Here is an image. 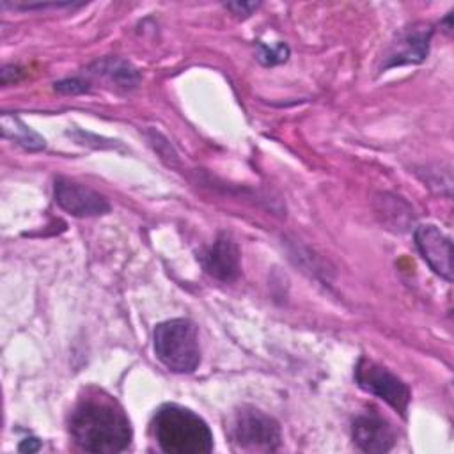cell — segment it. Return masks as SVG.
I'll return each instance as SVG.
<instances>
[{
    "mask_svg": "<svg viewBox=\"0 0 454 454\" xmlns=\"http://www.w3.org/2000/svg\"><path fill=\"white\" fill-rule=\"evenodd\" d=\"M287 55H289V48H287L286 44H282V43L273 44V46L259 44L257 59H259L264 66H275V64H280V62L287 60Z\"/></svg>",
    "mask_w": 454,
    "mask_h": 454,
    "instance_id": "13",
    "label": "cell"
},
{
    "mask_svg": "<svg viewBox=\"0 0 454 454\" xmlns=\"http://www.w3.org/2000/svg\"><path fill=\"white\" fill-rule=\"evenodd\" d=\"M156 358L172 372L188 374L200 364V346L197 326L184 317L167 319L153 332Z\"/></svg>",
    "mask_w": 454,
    "mask_h": 454,
    "instance_id": "3",
    "label": "cell"
},
{
    "mask_svg": "<svg viewBox=\"0 0 454 454\" xmlns=\"http://www.w3.org/2000/svg\"><path fill=\"white\" fill-rule=\"evenodd\" d=\"M415 245L427 266L445 278L452 280V241L436 225L426 223L415 229Z\"/></svg>",
    "mask_w": 454,
    "mask_h": 454,
    "instance_id": "7",
    "label": "cell"
},
{
    "mask_svg": "<svg viewBox=\"0 0 454 454\" xmlns=\"http://www.w3.org/2000/svg\"><path fill=\"white\" fill-rule=\"evenodd\" d=\"M225 7L238 16H250L252 11L259 7V2H229L225 4Z\"/></svg>",
    "mask_w": 454,
    "mask_h": 454,
    "instance_id": "15",
    "label": "cell"
},
{
    "mask_svg": "<svg viewBox=\"0 0 454 454\" xmlns=\"http://www.w3.org/2000/svg\"><path fill=\"white\" fill-rule=\"evenodd\" d=\"M433 28L429 25L419 23L406 28L397 41L392 44L388 53L385 55L383 69L403 66V64H419L427 57L429 41Z\"/></svg>",
    "mask_w": 454,
    "mask_h": 454,
    "instance_id": "10",
    "label": "cell"
},
{
    "mask_svg": "<svg viewBox=\"0 0 454 454\" xmlns=\"http://www.w3.org/2000/svg\"><path fill=\"white\" fill-rule=\"evenodd\" d=\"M351 434L356 447L371 454L388 452L395 443V431L392 424L376 411L358 415L353 420Z\"/></svg>",
    "mask_w": 454,
    "mask_h": 454,
    "instance_id": "8",
    "label": "cell"
},
{
    "mask_svg": "<svg viewBox=\"0 0 454 454\" xmlns=\"http://www.w3.org/2000/svg\"><path fill=\"white\" fill-rule=\"evenodd\" d=\"M69 434L87 452L114 454L129 447L133 431L124 408L99 388H87L69 415Z\"/></svg>",
    "mask_w": 454,
    "mask_h": 454,
    "instance_id": "1",
    "label": "cell"
},
{
    "mask_svg": "<svg viewBox=\"0 0 454 454\" xmlns=\"http://www.w3.org/2000/svg\"><path fill=\"white\" fill-rule=\"evenodd\" d=\"M87 89H89L87 83L78 78H69V80H62V82L55 83V90H59L62 94H80V92H85Z\"/></svg>",
    "mask_w": 454,
    "mask_h": 454,
    "instance_id": "14",
    "label": "cell"
},
{
    "mask_svg": "<svg viewBox=\"0 0 454 454\" xmlns=\"http://www.w3.org/2000/svg\"><path fill=\"white\" fill-rule=\"evenodd\" d=\"M227 431L236 449L250 452H273L282 440L278 422L252 406H243L234 411Z\"/></svg>",
    "mask_w": 454,
    "mask_h": 454,
    "instance_id": "4",
    "label": "cell"
},
{
    "mask_svg": "<svg viewBox=\"0 0 454 454\" xmlns=\"http://www.w3.org/2000/svg\"><path fill=\"white\" fill-rule=\"evenodd\" d=\"M160 449L167 454H206L213 450V433L206 420L179 404H163L151 424Z\"/></svg>",
    "mask_w": 454,
    "mask_h": 454,
    "instance_id": "2",
    "label": "cell"
},
{
    "mask_svg": "<svg viewBox=\"0 0 454 454\" xmlns=\"http://www.w3.org/2000/svg\"><path fill=\"white\" fill-rule=\"evenodd\" d=\"M53 199L60 209L66 213L85 218L106 215L112 206L105 195L99 192L71 181L67 177H57L53 183Z\"/></svg>",
    "mask_w": 454,
    "mask_h": 454,
    "instance_id": "6",
    "label": "cell"
},
{
    "mask_svg": "<svg viewBox=\"0 0 454 454\" xmlns=\"http://www.w3.org/2000/svg\"><path fill=\"white\" fill-rule=\"evenodd\" d=\"M355 381L362 390L383 399L403 417L406 415L411 399L410 387L387 367L369 360L367 356H360L355 367Z\"/></svg>",
    "mask_w": 454,
    "mask_h": 454,
    "instance_id": "5",
    "label": "cell"
},
{
    "mask_svg": "<svg viewBox=\"0 0 454 454\" xmlns=\"http://www.w3.org/2000/svg\"><path fill=\"white\" fill-rule=\"evenodd\" d=\"M89 71L92 74H98V76H105L108 78L114 85L121 87V89H135L137 83L140 82V73L137 67H133L128 60H122V59H115V57H108V59H103V60H98L94 62Z\"/></svg>",
    "mask_w": 454,
    "mask_h": 454,
    "instance_id": "11",
    "label": "cell"
},
{
    "mask_svg": "<svg viewBox=\"0 0 454 454\" xmlns=\"http://www.w3.org/2000/svg\"><path fill=\"white\" fill-rule=\"evenodd\" d=\"M199 261L207 275L222 282L236 280L241 271L239 248L227 234H220L213 245L199 255Z\"/></svg>",
    "mask_w": 454,
    "mask_h": 454,
    "instance_id": "9",
    "label": "cell"
},
{
    "mask_svg": "<svg viewBox=\"0 0 454 454\" xmlns=\"http://www.w3.org/2000/svg\"><path fill=\"white\" fill-rule=\"evenodd\" d=\"M2 135L9 140H12L14 144L21 145L23 149L28 151H41L44 149L46 142L44 138L35 133L34 129H30L18 115H12L9 112L2 114Z\"/></svg>",
    "mask_w": 454,
    "mask_h": 454,
    "instance_id": "12",
    "label": "cell"
},
{
    "mask_svg": "<svg viewBox=\"0 0 454 454\" xmlns=\"http://www.w3.org/2000/svg\"><path fill=\"white\" fill-rule=\"evenodd\" d=\"M41 449V442L37 438H25L20 445L18 450L20 452H37Z\"/></svg>",
    "mask_w": 454,
    "mask_h": 454,
    "instance_id": "16",
    "label": "cell"
}]
</instances>
